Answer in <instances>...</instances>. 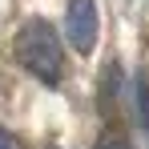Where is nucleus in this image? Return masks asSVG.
<instances>
[{
  "mask_svg": "<svg viewBox=\"0 0 149 149\" xmlns=\"http://www.w3.org/2000/svg\"><path fill=\"white\" fill-rule=\"evenodd\" d=\"M16 56L36 81H45V85L61 81L65 56H61V36H56V28L49 20H28L16 32Z\"/></svg>",
  "mask_w": 149,
  "mask_h": 149,
  "instance_id": "1",
  "label": "nucleus"
},
{
  "mask_svg": "<svg viewBox=\"0 0 149 149\" xmlns=\"http://www.w3.org/2000/svg\"><path fill=\"white\" fill-rule=\"evenodd\" d=\"M65 36L77 52H93L101 36V16H97V4L93 0H69L65 8Z\"/></svg>",
  "mask_w": 149,
  "mask_h": 149,
  "instance_id": "2",
  "label": "nucleus"
},
{
  "mask_svg": "<svg viewBox=\"0 0 149 149\" xmlns=\"http://www.w3.org/2000/svg\"><path fill=\"white\" fill-rule=\"evenodd\" d=\"M137 113H141V125L149 133V73L137 77Z\"/></svg>",
  "mask_w": 149,
  "mask_h": 149,
  "instance_id": "3",
  "label": "nucleus"
},
{
  "mask_svg": "<svg viewBox=\"0 0 149 149\" xmlns=\"http://www.w3.org/2000/svg\"><path fill=\"white\" fill-rule=\"evenodd\" d=\"M97 149H133V145H129L125 137H101V141H97Z\"/></svg>",
  "mask_w": 149,
  "mask_h": 149,
  "instance_id": "4",
  "label": "nucleus"
},
{
  "mask_svg": "<svg viewBox=\"0 0 149 149\" xmlns=\"http://www.w3.org/2000/svg\"><path fill=\"white\" fill-rule=\"evenodd\" d=\"M0 149H12V137H8L4 129H0Z\"/></svg>",
  "mask_w": 149,
  "mask_h": 149,
  "instance_id": "5",
  "label": "nucleus"
}]
</instances>
